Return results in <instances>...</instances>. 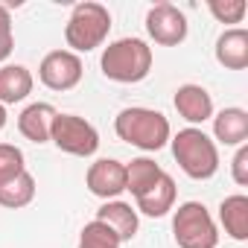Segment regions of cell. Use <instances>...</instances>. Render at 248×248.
Returning a JSON list of instances; mask_svg holds the SVG:
<instances>
[{"label": "cell", "mask_w": 248, "mask_h": 248, "mask_svg": "<svg viewBox=\"0 0 248 248\" xmlns=\"http://www.w3.org/2000/svg\"><path fill=\"white\" fill-rule=\"evenodd\" d=\"M114 132L120 140H126L129 146H138L143 152H158L170 143L172 129L170 120L155 111V108H143V105H132L123 108L114 117Z\"/></svg>", "instance_id": "1"}, {"label": "cell", "mask_w": 248, "mask_h": 248, "mask_svg": "<svg viewBox=\"0 0 248 248\" xmlns=\"http://www.w3.org/2000/svg\"><path fill=\"white\" fill-rule=\"evenodd\" d=\"M93 219H99V222H105L117 236H120V242H132L135 236H138V228H140V219H138V210L132 207V204H126V202H105L99 210H96V216Z\"/></svg>", "instance_id": "14"}, {"label": "cell", "mask_w": 248, "mask_h": 248, "mask_svg": "<svg viewBox=\"0 0 248 248\" xmlns=\"http://www.w3.org/2000/svg\"><path fill=\"white\" fill-rule=\"evenodd\" d=\"M85 187L105 202H114L120 193H126V164L114 158H99L85 172Z\"/></svg>", "instance_id": "9"}, {"label": "cell", "mask_w": 248, "mask_h": 248, "mask_svg": "<svg viewBox=\"0 0 248 248\" xmlns=\"http://www.w3.org/2000/svg\"><path fill=\"white\" fill-rule=\"evenodd\" d=\"M231 178L239 187H248V146H236V155L231 161Z\"/></svg>", "instance_id": "24"}, {"label": "cell", "mask_w": 248, "mask_h": 248, "mask_svg": "<svg viewBox=\"0 0 248 248\" xmlns=\"http://www.w3.org/2000/svg\"><path fill=\"white\" fill-rule=\"evenodd\" d=\"M152 47L143 38H117L102 50V76L120 85H138L152 73Z\"/></svg>", "instance_id": "2"}, {"label": "cell", "mask_w": 248, "mask_h": 248, "mask_svg": "<svg viewBox=\"0 0 248 248\" xmlns=\"http://www.w3.org/2000/svg\"><path fill=\"white\" fill-rule=\"evenodd\" d=\"M35 88V79L30 67L24 64H3L0 67V105H15L24 102Z\"/></svg>", "instance_id": "16"}, {"label": "cell", "mask_w": 248, "mask_h": 248, "mask_svg": "<svg viewBox=\"0 0 248 248\" xmlns=\"http://www.w3.org/2000/svg\"><path fill=\"white\" fill-rule=\"evenodd\" d=\"M161 175H164V170H161L158 161H152V158H135L132 164H126V190L138 199V196H143Z\"/></svg>", "instance_id": "18"}, {"label": "cell", "mask_w": 248, "mask_h": 248, "mask_svg": "<svg viewBox=\"0 0 248 248\" xmlns=\"http://www.w3.org/2000/svg\"><path fill=\"white\" fill-rule=\"evenodd\" d=\"M175 196H178V187H175V178L170 172H164L143 196L135 199V210L143 213V216H152V219H161L167 216L172 207H175Z\"/></svg>", "instance_id": "11"}, {"label": "cell", "mask_w": 248, "mask_h": 248, "mask_svg": "<svg viewBox=\"0 0 248 248\" xmlns=\"http://www.w3.org/2000/svg\"><path fill=\"white\" fill-rule=\"evenodd\" d=\"M56 108L50 102H32L21 111L18 117V132L30 140V143H50V129L56 120Z\"/></svg>", "instance_id": "12"}, {"label": "cell", "mask_w": 248, "mask_h": 248, "mask_svg": "<svg viewBox=\"0 0 248 248\" xmlns=\"http://www.w3.org/2000/svg\"><path fill=\"white\" fill-rule=\"evenodd\" d=\"M172 236L178 248H216L219 245V228L202 202L178 204L172 216Z\"/></svg>", "instance_id": "5"}, {"label": "cell", "mask_w": 248, "mask_h": 248, "mask_svg": "<svg viewBox=\"0 0 248 248\" xmlns=\"http://www.w3.org/2000/svg\"><path fill=\"white\" fill-rule=\"evenodd\" d=\"M27 172V158L15 143H0V187Z\"/></svg>", "instance_id": "21"}, {"label": "cell", "mask_w": 248, "mask_h": 248, "mask_svg": "<svg viewBox=\"0 0 248 248\" xmlns=\"http://www.w3.org/2000/svg\"><path fill=\"white\" fill-rule=\"evenodd\" d=\"M172 143V158L178 161L181 172L193 181H207L216 175L219 170V146L210 135H204L202 129H181L178 135L170 138Z\"/></svg>", "instance_id": "3"}, {"label": "cell", "mask_w": 248, "mask_h": 248, "mask_svg": "<svg viewBox=\"0 0 248 248\" xmlns=\"http://www.w3.org/2000/svg\"><path fill=\"white\" fill-rule=\"evenodd\" d=\"M213 140L222 146H245L248 140V111L245 108H222L213 114Z\"/></svg>", "instance_id": "13"}, {"label": "cell", "mask_w": 248, "mask_h": 248, "mask_svg": "<svg viewBox=\"0 0 248 248\" xmlns=\"http://www.w3.org/2000/svg\"><path fill=\"white\" fill-rule=\"evenodd\" d=\"M6 123H9V114H6V105H0V132L6 129Z\"/></svg>", "instance_id": "25"}, {"label": "cell", "mask_w": 248, "mask_h": 248, "mask_svg": "<svg viewBox=\"0 0 248 248\" xmlns=\"http://www.w3.org/2000/svg\"><path fill=\"white\" fill-rule=\"evenodd\" d=\"M207 12L219 24H242V18L248 12V3H245V0H210Z\"/></svg>", "instance_id": "22"}, {"label": "cell", "mask_w": 248, "mask_h": 248, "mask_svg": "<svg viewBox=\"0 0 248 248\" xmlns=\"http://www.w3.org/2000/svg\"><path fill=\"white\" fill-rule=\"evenodd\" d=\"M35 199V178L32 172H21L18 178H12L9 184L0 187V207L6 210H21Z\"/></svg>", "instance_id": "19"}, {"label": "cell", "mask_w": 248, "mask_h": 248, "mask_svg": "<svg viewBox=\"0 0 248 248\" xmlns=\"http://www.w3.org/2000/svg\"><path fill=\"white\" fill-rule=\"evenodd\" d=\"M146 32L161 47H178V44H184V38L190 32V24H187V15L178 6L155 3L146 12Z\"/></svg>", "instance_id": "8"}, {"label": "cell", "mask_w": 248, "mask_h": 248, "mask_svg": "<svg viewBox=\"0 0 248 248\" xmlns=\"http://www.w3.org/2000/svg\"><path fill=\"white\" fill-rule=\"evenodd\" d=\"M216 62L225 70H245L248 67V30L231 27L216 38Z\"/></svg>", "instance_id": "15"}, {"label": "cell", "mask_w": 248, "mask_h": 248, "mask_svg": "<svg viewBox=\"0 0 248 248\" xmlns=\"http://www.w3.org/2000/svg\"><path fill=\"white\" fill-rule=\"evenodd\" d=\"M172 105H175V111L190 123L193 129H199L202 123L213 120V96L202 85H193V82L181 85L175 91V96H172Z\"/></svg>", "instance_id": "10"}, {"label": "cell", "mask_w": 248, "mask_h": 248, "mask_svg": "<svg viewBox=\"0 0 248 248\" xmlns=\"http://www.w3.org/2000/svg\"><path fill=\"white\" fill-rule=\"evenodd\" d=\"M82 73H85V64H82V59H79L76 53H70V50H53V53H47V56L41 59V64H38V79H41V85L50 88V91H59V93L73 91V88L82 82Z\"/></svg>", "instance_id": "7"}, {"label": "cell", "mask_w": 248, "mask_h": 248, "mask_svg": "<svg viewBox=\"0 0 248 248\" xmlns=\"http://www.w3.org/2000/svg\"><path fill=\"white\" fill-rule=\"evenodd\" d=\"M108 32H111V12L102 3H93V0L76 3L64 24V41H67L70 53H76V56L102 47Z\"/></svg>", "instance_id": "4"}, {"label": "cell", "mask_w": 248, "mask_h": 248, "mask_svg": "<svg viewBox=\"0 0 248 248\" xmlns=\"http://www.w3.org/2000/svg\"><path fill=\"white\" fill-rule=\"evenodd\" d=\"M219 222H222L225 233L233 242H245L248 239V196L245 193H233V196L222 199Z\"/></svg>", "instance_id": "17"}, {"label": "cell", "mask_w": 248, "mask_h": 248, "mask_svg": "<svg viewBox=\"0 0 248 248\" xmlns=\"http://www.w3.org/2000/svg\"><path fill=\"white\" fill-rule=\"evenodd\" d=\"M50 143H56V149H62L73 158H91L99 149V132L85 117L59 111L53 120V129H50Z\"/></svg>", "instance_id": "6"}, {"label": "cell", "mask_w": 248, "mask_h": 248, "mask_svg": "<svg viewBox=\"0 0 248 248\" xmlns=\"http://www.w3.org/2000/svg\"><path fill=\"white\" fill-rule=\"evenodd\" d=\"M120 236L99 219H91L79 233V248H120Z\"/></svg>", "instance_id": "20"}, {"label": "cell", "mask_w": 248, "mask_h": 248, "mask_svg": "<svg viewBox=\"0 0 248 248\" xmlns=\"http://www.w3.org/2000/svg\"><path fill=\"white\" fill-rule=\"evenodd\" d=\"M15 50V32H12V12L9 6H0V64Z\"/></svg>", "instance_id": "23"}]
</instances>
